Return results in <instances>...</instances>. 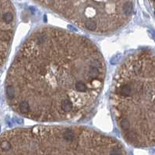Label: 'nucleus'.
I'll list each match as a JSON object with an SVG mask.
<instances>
[{
    "mask_svg": "<svg viewBox=\"0 0 155 155\" xmlns=\"http://www.w3.org/2000/svg\"><path fill=\"white\" fill-rule=\"evenodd\" d=\"M105 62L93 41L54 27L37 28L9 69L5 95L20 115L40 123L88 115L101 93Z\"/></svg>",
    "mask_w": 155,
    "mask_h": 155,
    "instance_id": "f257e3e1",
    "label": "nucleus"
},
{
    "mask_svg": "<svg viewBox=\"0 0 155 155\" xmlns=\"http://www.w3.org/2000/svg\"><path fill=\"white\" fill-rule=\"evenodd\" d=\"M112 114L125 140L155 145V54L139 51L118 68L110 95Z\"/></svg>",
    "mask_w": 155,
    "mask_h": 155,
    "instance_id": "f03ea898",
    "label": "nucleus"
},
{
    "mask_svg": "<svg viewBox=\"0 0 155 155\" xmlns=\"http://www.w3.org/2000/svg\"><path fill=\"white\" fill-rule=\"evenodd\" d=\"M76 25L97 35L114 34L133 16L134 0H33Z\"/></svg>",
    "mask_w": 155,
    "mask_h": 155,
    "instance_id": "7ed1b4c3",
    "label": "nucleus"
},
{
    "mask_svg": "<svg viewBox=\"0 0 155 155\" xmlns=\"http://www.w3.org/2000/svg\"><path fill=\"white\" fill-rule=\"evenodd\" d=\"M16 13L10 0H0V72L6 61L13 41Z\"/></svg>",
    "mask_w": 155,
    "mask_h": 155,
    "instance_id": "20e7f679",
    "label": "nucleus"
}]
</instances>
